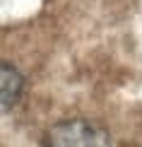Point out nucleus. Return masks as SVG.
I'll return each instance as SVG.
<instances>
[{"label": "nucleus", "mask_w": 142, "mask_h": 147, "mask_svg": "<svg viewBox=\"0 0 142 147\" xmlns=\"http://www.w3.org/2000/svg\"><path fill=\"white\" fill-rule=\"evenodd\" d=\"M46 147H111V138L92 121H60L46 133Z\"/></svg>", "instance_id": "obj_1"}, {"label": "nucleus", "mask_w": 142, "mask_h": 147, "mask_svg": "<svg viewBox=\"0 0 142 147\" xmlns=\"http://www.w3.org/2000/svg\"><path fill=\"white\" fill-rule=\"evenodd\" d=\"M0 70H3V82H0L3 84V109L7 111L12 104L17 101L20 92H22V75L12 68L10 63H3Z\"/></svg>", "instance_id": "obj_2"}]
</instances>
